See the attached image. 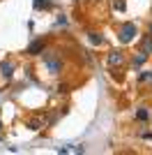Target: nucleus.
I'll use <instances>...</instances> for the list:
<instances>
[{
	"mask_svg": "<svg viewBox=\"0 0 152 155\" xmlns=\"http://www.w3.org/2000/svg\"><path fill=\"white\" fill-rule=\"evenodd\" d=\"M90 42H92V44H101L104 39H101L99 35H97V32H90Z\"/></svg>",
	"mask_w": 152,
	"mask_h": 155,
	"instance_id": "nucleus-10",
	"label": "nucleus"
},
{
	"mask_svg": "<svg viewBox=\"0 0 152 155\" xmlns=\"http://www.w3.org/2000/svg\"><path fill=\"white\" fill-rule=\"evenodd\" d=\"M136 118H138V120H147V118H150V111L147 109H138L136 111Z\"/></svg>",
	"mask_w": 152,
	"mask_h": 155,
	"instance_id": "nucleus-6",
	"label": "nucleus"
},
{
	"mask_svg": "<svg viewBox=\"0 0 152 155\" xmlns=\"http://www.w3.org/2000/svg\"><path fill=\"white\" fill-rule=\"evenodd\" d=\"M0 72H2V77H5V79H12L14 67H12L9 63H0Z\"/></svg>",
	"mask_w": 152,
	"mask_h": 155,
	"instance_id": "nucleus-4",
	"label": "nucleus"
},
{
	"mask_svg": "<svg viewBox=\"0 0 152 155\" xmlns=\"http://www.w3.org/2000/svg\"><path fill=\"white\" fill-rule=\"evenodd\" d=\"M118 63H122V53L120 51H113L111 56H108V65H118Z\"/></svg>",
	"mask_w": 152,
	"mask_h": 155,
	"instance_id": "nucleus-5",
	"label": "nucleus"
},
{
	"mask_svg": "<svg viewBox=\"0 0 152 155\" xmlns=\"http://www.w3.org/2000/svg\"><path fill=\"white\" fill-rule=\"evenodd\" d=\"M150 77H152V72H150Z\"/></svg>",
	"mask_w": 152,
	"mask_h": 155,
	"instance_id": "nucleus-12",
	"label": "nucleus"
},
{
	"mask_svg": "<svg viewBox=\"0 0 152 155\" xmlns=\"http://www.w3.org/2000/svg\"><path fill=\"white\" fill-rule=\"evenodd\" d=\"M143 51L145 53L152 51V37H143Z\"/></svg>",
	"mask_w": 152,
	"mask_h": 155,
	"instance_id": "nucleus-7",
	"label": "nucleus"
},
{
	"mask_svg": "<svg viewBox=\"0 0 152 155\" xmlns=\"http://www.w3.org/2000/svg\"><path fill=\"white\" fill-rule=\"evenodd\" d=\"M35 7L37 9H46V7H51V2L49 0H35Z\"/></svg>",
	"mask_w": 152,
	"mask_h": 155,
	"instance_id": "nucleus-8",
	"label": "nucleus"
},
{
	"mask_svg": "<svg viewBox=\"0 0 152 155\" xmlns=\"http://www.w3.org/2000/svg\"><path fill=\"white\" fill-rule=\"evenodd\" d=\"M0 125H2V123H0Z\"/></svg>",
	"mask_w": 152,
	"mask_h": 155,
	"instance_id": "nucleus-13",
	"label": "nucleus"
},
{
	"mask_svg": "<svg viewBox=\"0 0 152 155\" xmlns=\"http://www.w3.org/2000/svg\"><path fill=\"white\" fill-rule=\"evenodd\" d=\"M150 32H152V23H150Z\"/></svg>",
	"mask_w": 152,
	"mask_h": 155,
	"instance_id": "nucleus-11",
	"label": "nucleus"
},
{
	"mask_svg": "<svg viewBox=\"0 0 152 155\" xmlns=\"http://www.w3.org/2000/svg\"><path fill=\"white\" fill-rule=\"evenodd\" d=\"M145 58H147V53L145 51H141L136 58H134V65H141V63H145Z\"/></svg>",
	"mask_w": 152,
	"mask_h": 155,
	"instance_id": "nucleus-9",
	"label": "nucleus"
},
{
	"mask_svg": "<svg viewBox=\"0 0 152 155\" xmlns=\"http://www.w3.org/2000/svg\"><path fill=\"white\" fill-rule=\"evenodd\" d=\"M44 51V42H39V39H35L30 46H28V53L30 56H37V53H42Z\"/></svg>",
	"mask_w": 152,
	"mask_h": 155,
	"instance_id": "nucleus-3",
	"label": "nucleus"
},
{
	"mask_svg": "<svg viewBox=\"0 0 152 155\" xmlns=\"http://www.w3.org/2000/svg\"><path fill=\"white\" fill-rule=\"evenodd\" d=\"M44 60H46V65H49L51 74H58V72H60L62 65H60V60H53V58H51V53H44Z\"/></svg>",
	"mask_w": 152,
	"mask_h": 155,
	"instance_id": "nucleus-2",
	"label": "nucleus"
},
{
	"mask_svg": "<svg viewBox=\"0 0 152 155\" xmlns=\"http://www.w3.org/2000/svg\"><path fill=\"white\" fill-rule=\"evenodd\" d=\"M134 37H136V26H131V23L122 26V30H120V42H131Z\"/></svg>",
	"mask_w": 152,
	"mask_h": 155,
	"instance_id": "nucleus-1",
	"label": "nucleus"
}]
</instances>
